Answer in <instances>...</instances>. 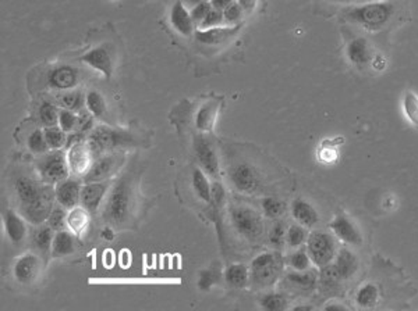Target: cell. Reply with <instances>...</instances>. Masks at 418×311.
<instances>
[{"instance_id": "11", "label": "cell", "mask_w": 418, "mask_h": 311, "mask_svg": "<svg viewBox=\"0 0 418 311\" xmlns=\"http://www.w3.org/2000/svg\"><path fill=\"white\" fill-rule=\"evenodd\" d=\"M334 238H338L346 245L360 246L362 243V235L356 226V222L350 219L346 214H338L329 224Z\"/></svg>"}, {"instance_id": "44", "label": "cell", "mask_w": 418, "mask_h": 311, "mask_svg": "<svg viewBox=\"0 0 418 311\" xmlns=\"http://www.w3.org/2000/svg\"><path fill=\"white\" fill-rule=\"evenodd\" d=\"M339 142H333V141H329V145H326V142L322 144L321 146V150H319V160L325 164H332L338 160L339 157Z\"/></svg>"}, {"instance_id": "24", "label": "cell", "mask_w": 418, "mask_h": 311, "mask_svg": "<svg viewBox=\"0 0 418 311\" xmlns=\"http://www.w3.org/2000/svg\"><path fill=\"white\" fill-rule=\"evenodd\" d=\"M171 23L173 28L183 36H191L195 29V23L193 21L191 13L187 12L186 6L177 0L171 10Z\"/></svg>"}, {"instance_id": "3", "label": "cell", "mask_w": 418, "mask_h": 311, "mask_svg": "<svg viewBox=\"0 0 418 311\" xmlns=\"http://www.w3.org/2000/svg\"><path fill=\"white\" fill-rule=\"evenodd\" d=\"M88 144L91 146L94 157H98L103 153L116 150L117 148L136 146L137 139L130 132L101 125L91 131L88 137Z\"/></svg>"}, {"instance_id": "25", "label": "cell", "mask_w": 418, "mask_h": 311, "mask_svg": "<svg viewBox=\"0 0 418 311\" xmlns=\"http://www.w3.org/2000/svg\"><path fill=\"white\" fill-rule=\"evenodd\" d=\"M219 113V102L209 100L204 103L195 116V125L201 132H211L217 122Z\"/></svg>"}, {"instance_id": "18", "label": "cell", "mask_w": 418, "mask_h": 311, "mask_svg": "<svg viewBox=\"0 0 418 311\" xmlns=\"http://www.w3.org/2000/svg\"><path fill=\"white\" fill-rule=\"evenodd\" d=\"M48 85L58 91H67L77 85L78 72L70 66H59L52 68L47 75Z\"/></svg>"}, {"instance_id": "55", "label": "cell", "mask_w": 418, "mask_h": 311, "mask_svg": "<svg viewBox=\"0 0 418 311\" xmlns=\"http://www.w3.org/2000/svg\"><path fill=\"white\" fill-rule=\"evenodd\" d=\"M325 310H346V306L341 303H329L325 306Z\"/></svg>"}, {"instance_id": "14", "label": "cell", "mask_w": 418, "mask_h": 311, "mask_svg": "<svg viewBox=\"0 0 418 311\" xmlns=\"http://www.w3.org/2000/svg\"><path fill=\"white\" fill-rule=\"evenodd\" d=\"M48 184H39L32 178L19 176L14 182V189L20 202V210L32 204L45 191Z\"/></svg>"}, {"instance_id": "28", "label": "cell", "mask_w": 418, "mask_h": 311, "mask_svg": "<svg viewBox=\"0 0 418 311\" xmlns=\"http://www.w3.org/2000/svg\"><path fill=\"white\" fill-rule=\"evenodd\" d=\"M53 228H51L49 226H39L34 234H32V245L34 247L42 253V254H48L52 250V243H53Z\"/></svg>"}, {"instance_id": "50", "label": "cell", "mask_w": 418, "mask_h": 311, "mask_svg": "<svg viewBox=\"0 0 418 311\" xmlns=\"http://www.w3.org/2000/svg\"><path fill=\"white\" fill-rule=\"evenodd\" d=\"M214 8L211 5V2H201V3H197L193 10L190 12L191 13V17H193V21L198 25H201V23L205 20V17L209 14V12H211Z\"/></svg>"}, {"instance_id": "20", "label": "cell", "mask_w": 418, "mask_h": 311, "mask_svg": "<svg viewBox=\"0 0 418 311\" xmlns=\"http://www.w3.org/2000/svg\"><path fill=\"white\" fill-rule=\"evenodd\" d=\"M39 258L32 253H27L17 260L14 265V277L21 284H31L39 274Z\"/></svg>"}, {"instance_id": "32", "label": "cell", "mask_w": 418, "mask_h": 311, "mask_svg": "<svg viewBox=\"0 0 418 311\" xmlns=\"http://www.w3.org/2000/svg\"><path fill=\"white\" fill-rule=\"evenodd\" d=\"M225 280L233 288H245L249 282V270L244 264H233L226 270Z\"/></svg>"}, {"instance_id": "21", "label": "cell", "mask_w": 418, "mask_h": 311, "mask_svg": "<svg viewBox=\"0 0 418 311\" xmlns=\"http://www.w3.org/2000/svg\"><path fill=\"white\" fill-rule=\"evenodd\" d=\"M286 282L297 292L310 293L318 286V273L311 269L304 271L295 270L286 275Z\"/></svg>"}, {"instance_id": "59", "label": "cell", "mask_w": 418, "mask_h": 311, "mask_svg": "<svg viewBox=\"0 0 418 311\" xmlns=\"http://www.w3.org/2000/svg\"><path fill=\"white\" fill-rule=\"evenodd\" d=\"M191 2H195V3H201V2H206V0H191Z\"/></svg>"}, {"instance_id": "39", "label": "cell", "mask_w": 418, "mask_h": 311, "mask_svg": "<svg viewBox=\"0 0 418 311\" xmlns=\"http://www.w3.org/2000/svg\"><path fill=\"white\" fill-rule=\"evenodd\" d=\"M307 230L306 227H303L302 224H293L288 227L287 232H286V242L290 247H300L302 245H304L307 242Z\"/></svg>"}, {"instance_id": "33", "label": "cell", "mask_w": 418, "mask_h": 311, "mask_svg": "<svg viewBox=\"0 0 418 311\" xmlns=\"http://www.w3.org/2000/svg\"><path fill=\"white\" fill-rule=\"evenodd\" d=\"M191 182H193V188H194L197 196L204 203H211V187L212 185H209L208 178L202 170H199L197 167L193 170Z\"/></svg>"}, {"instance_id": "48", "label": "cell", "mask_w": 418, "mask_h": 311, "mask_svg": "<svg viewBox=\"0 0 418 311\" xmlns=\"http://www.w3.org/2000/svg\"><path fill=\"white\" fill-rule=\"evenodd\" d=\"M286 230L282 222H276V224L271 228L269 231V242L272 243V246L280 249L284 245V239H286Z\"/></svg>"}, {"instance_id": "19", "label": "cell", "mask_w": 418, "mask_h": 311, "mask_svg": "<svg viewBox=\"0 0 418 311\" xmlns=\"http://www.w3.org/2000/svg\"><path fill=\"white\" fill-rule=\"evenodd\" d=\"M81 185L75 180H64L59 184H56L55 193H56V200L60 206L64 208H74L81 199Z\"/></svg>"}, {"instance_id": "51", "label": "cell", "mask_w": 418, "mask_h": 311, "mask_svg": "<svg viewBox=\"0 0 418 311\" xmlns=\"http://www.w3.org/2000/svg\"><path fill=\"white\" fill-rule=\"evenodd\" d=\"M91 129H94V116L90 111L88 113L81 111L78 114V122H77L75 132L86 133L88 131H91Z\"/></svg>"}, {"instance_id": "9", "label": "cell", "mask_w": 418, "mask_h": 311, "mask_svg": "<svg viewBox=\"0 0 418 311\" xmlns=\"http://www.w3.org/2000/svg\"><path fill=\"white\" fill-rule=\"evenodd\" d=\"M121 164V156L116 153H109V154H101L98 156L87 174L84 175V182H102L106 181L108 178H110Z\"/></svg>"}, {"instance_id": "6", "label": "cell", "mask_w": 418, "mask_h": 311, "mask_svg": "<svg viewBox=\"0 0 418 311\" xmlns=\"http://www.w3.org/2000/svg\"><path fill=\"white\" fill-rule=\"evenodd\" d=\"M307 252L312 264L318 269L333 262L338 254V243L333 235L323 231H314L307 238Z\"/></svg>"}, {"instance_id": "57", "label": "cell", "mask_w": 418, "mask_h": 311, "mask_svg": "<svg viewBox=\"0 0 418 311\" xmlns=\"http://www.w3.org/2000/svg\"><path fill=\"white\" fill-rule=\"evenodd\" d=\"M332 2H338V3H352V2H358V0H332Z\"/></svg>"}, {"instance_id": "13", "label": "cell", "mask_w": 418, "mask_h": 311, "mask_svg": "<svg viewBox=\"0 0 418 311\" xmlns=\"http://www.w3.org/2000/svg\"><path fill=\"white\" fill-rule=\"evenodd\" d=\"M79 60L82 63L91 66L93 68L101 71L106 78L112 77L113 64H114L113 53H112V49L109 46H106V44H101V46L94 48L93 51L84 55Z\"/></svg>"}, {"instance_id": "7", "label": "cell", "mask_w": 418, "mask_h": 311, "mask_svg": "<svg viewBox=\"0 0 418 311\" xmlns=\"http://www.w3.org/2000/svg\"><path fill=\"white\" fill-rule=\"evenodd\" d=\"M36 168L42 181L49 185L59 184L67 180L70 175L67 156L62 150H53L49 154L40 157Z\"/></svg>"}, {"instance_id": "8", "label": "cell", "mask_w": 418, "mask_h": 311, "mask_svg": "<svg viewBox=\"0 0 418 311\" xmlns=\"http://www.w3.org/2000/svg\"><path fill=\"white\" fill-rule=\"evenodd\" d=\"M230 181L234 185V188L241 192V193H247V195H253L256 192L260 191L262 181H261V175L257 171V168L254 165H251L249 163H237L230 168L229 172Z\"/></svg>"}, {"instance_id": "54", "label": "cell", "mask_w": 418, "mask_h": 311, "mask_svg": "<svg viewBox=\"0 0 418 311\" xmlns=\"http://www.w3.org/2000/svg\"><path fill=\"white\" fill-rule=\"evenodd\" d=\"M257 2H258V0H237V3H238V5L244 9V12H247V13L253 12V10L256 9Z\"/></svg>"}, {"instance_id": "34", "label": "cell", "mask_w": 418, "mask_h": 311, "mask_svg": "<svg viewBox=\"0 0 418 311\" xmlns=\"http://www.w3.org/2000/svg\"><path fill=\"white\" fill-rule=\"evenodd\" d=\"M403 113L411 125L418 128V95L413 91H407L403 96Z\"/></svg>"}, {"instance_id": "37", "label": "cell", "mask_w": 418, "mask_h": 311, "mask_svg": "<svg viewBox=\"0 0 418 311\" xmlns=\"http://www.w3.org/2000/svg\"><path fill=\"white\" fill-rule=\"evenodd\" d=\"M86 106L88 111L97 118L103 117L106 113V102L98 91H90L86 95Z\"/></svg>"}, {"instance_id": "16", "label": "cell", "mask_w": 418, "mask_h": 311, "mask_svg": "<svg viewBox=\"0 0 418 311\" xmlns=\"http://www.w3.org/2000/svg\"><path fill=\"white\" fill-rule=\"evenodd\" d=\"M346 55H347L349 62L358 68H362V67L368 66L369 63H372V60L375 57L373 56V49L371 48L369 42L362 36L354 38L353 40L349 42L347 49H346Z\"/></svg>"}, {"instance_id": "2", "label": "cell", "mask_w": 418, "mask_h": 311, "mask_svg": "<svg viewBox=\"0 0 418 311\" xmlns=\"http://www.w3.org/2000/svg\"><path fill=\"white\" fill-rule=\"evenodd\" d=\"M133 204V181L123 176L112 187L103 207V219L112 227L127 224Z\"/></svg>"}, {"instance_id": "43", "label": "cell", "mask_w": 418, "mask_h": 311, "mask_svg": "<svg viewBox=\"0 0 418 311\" xmlns=\"http://www.w3.org/2000/svg\"><path fill=\"white\" fill-rule=\"evenodd\" d=\"M262 210H264L265 217L273 219V218H279L280 215H283V213L286 210V204L276 198H265L262 200Z\"/></svg>"}, {"instance_id": "10", "label": "cell", "mask_w": 418, "mask_h": 311, "mask_svg": "<svg viewBox=\"0 0 418 311\" xmlns=\"http://www.w3.org/2000/svg\"><path fill=\"white\" fill-rule=\"evenodd\" d=\"M67 161L70 167V172L74 175L84 176L90 170L93 161H94V153L91 150V146L87 142L79 141L70 146L67 153Z\"/></svg>"}, {"instance_id": "15", "label": "cell", "mask_w": 418, "mask_h": 311, "mask_svg": "<svg viewBox=\"0 0 418 311\" xmlns=\"http://www.w3.org/2000/svg\"><path fill=\"white\" fill-rule=\"evenodd\" d=\"M108 189H109V184L105 181L86 184L81 189V199H79L81 206L86 208L91 215H94L99 210V206H101Z\"/></svg>"}, {"instance_id": "17", "label": "cell", "mask_w": 418, "mask_h": 311, "mask_svg": "<svg viewBox=\"0 0 418 311\" xmlns=\"http://www.w3.org/2000/svg\"><path fill=\"white\" fill-rule=\"evenodd\" d=\"M332 264L334 267V270H336L338 275L342 278V281L352 280L360 269L358 257L356 256L354 252H352L347 247H342L338 250V254L334 257Z\"/></svg>"}, {"instance_id": "29", "label": "cell", "mask_w": 418, "mask_h": 311, "mask_svg": "<svg viewBox=\"0 0 418 311\" xmlns=\"http://www.w3.org/2000/svg\"><path fill=\"white\" fill-rule=\"evenodd\" d=\"M237 28H221V27H217V28H209V29H199L195 32V38L199 43H204V44H218V43H222L225 42L230 33L236 32Z\"/></svg>"}, {"instance_id": "47", "label": "cell", "mask_w": 418, "mask_h": 311, "mask_svg": "<svg viewBox=\"0 0 418 311\" xmlns=\"http://www.w3.org/2000/svg\"><path fill=\"white\" fill-rule=\"evenodd\" d=\"M225 23V17H223V12L212 9L209 12V14L205 17V20L201 23L199 28L201 29H209V28H217L221 27V24Z\"/></svg>"}, {"instance_id": "52", "label": "cell", "mask_w": 418, "mask_h": 311, "mask_svg": "<svg viewBox=\"0 0 418 311\" xmlns=\"http://www.w3.org/2000/svg\"><path fill=\"white\" fill-rule=\"evenodd\" d=\"M243 12H244V9H243L238 3L234 2L233 5H230V6L223 12L225 23L237 24V23L243 18Z\"/></svg>"}, {"instance_id": "5", "label": "cell", "mask_w": 418, "mask_h": 311, "mask_svg": "<svg viewBox=\"0 0 418 311\" xmlns=\"http://www.w3.org/2000/svg\"><path fill=\"white\" fill-rule=\"evenodd\" d=\"M230 219L237 234L249 242H257L264 234L262 217L248 206L236 204L230 207Z\"/></svg>"}, {"instance_id": "26", "label": "cell", "mask_w": 418, "mask_h": 311, "mask_svg": "<svg viewBox=\"0 0 418 311\" xmlns=\"http://www.w3.org/2000/svg\"><path fill=\"white\" fill-rule=\"evenodd\" d=\"M3 221H5V228H6V232H8V236L9 239L14 243V245H20L25 235H27V226H25V221L19 215L16 214L14 211L9 210L5 213L3 215Z\"/></svg>"}, {"instance_id": "22", "label": "cell", "mask_w": 418, "mask_h": 311, "mask_svg": "<svg viewBox=\"0 0 418 311\" xmlns=\"http://www.w3.org/2000/svg\"><path fill=\"white\" fill-rule=\"evenodd\" d=\"M342 278L338 275L336 270H334L333 264L325 265L319 269L318 274V289L322 295L326 296H334L338 295L342 288Z\"/></svg>"}, {"instance_id": "35", "label": "cell", "mask_w": 418, "mask_h": 311, "mask_svg": "<svg viewBox=\"0 0 418 311\" xmlns=\"http://www.w3.org/2000/svg\"><path fill=\"white\" fill-rule=\"evenodd\" d=\"M44 133H45V138H47V142H48V146L51 150H60L67 144L66 132L58 125L45 126Z\"/></svg>"}, {"instance_id": "1", "label": "cell", "mask_w": 418, "mask_h": 311, "mask_svg": "<svg viewBox=\"0 0 418 311\" xmlns=\"http://www.w3.org/2000/svg\"><path fill=\"white\" fill-rule=\"evenodd\" d=\"M396 13V5L388 0L364 3L361 6L349 8L345 10V17L356 25H360L365 31L378 32L382 31L393 18Z\"/></svg>"}, {"instance_id": "30", "label": "cell", "mask_w": 418, "mask_h": 311, "mask_svg": "<svg viewBox=\"0 0 418 311\" xmlns=\"http://www.w3.org/2000/svg\"><path fill=\"white\" fill-rule=\"evenodd\" d=\"M380 300V288L372 282H367L356 293V303L361 308H371Z\"/></svg>"}, {"instance_id": "36", "label": "cell", "mask_w": 418, "mask_h": 311, "mask_svg": "<svg viewBox=\"0 0 418 311\" xmlns=\"http://www.w3.org/2000/svg\"><path fill=\"white\" fill-rule=\"evenodd\" d=\"M59 103L67 109L71 110L74 113H81L84 103H86V98L79 92V91H71V92H64L63 95H60L59 98Z\"/></svg>"}, {"instance_id": "45", "label": "cell", "mask_w": 418, "mask_h": 311, "mask_svg": "<svg viewBox=\"0 0 418 311\" xmlns=\"http://www.w3.org/2000/svg\"><path fill=\"white\" fill-rule=\"evenodd\" d=\"M48 226L55 231H62L67 226V214L63 206H58L52 210L48 218Z\"/></svg>"}, {"instance_id": "40", "label": "cell", "mask_w": 418, "mask_h": 311, "mask_svg": "<svg viewBox=\"0 0 418 311\" xmlns=\"http://www.w3.org/2000/svg\"><path fill=\"white\" fill-rule=\"evenodd\" d=\"M59 114L60 110L49 102H44L39 107V120L45 126L59 125Z\"/></svg>"}, {"instance_id": "49", "label": "cell", "mask_w": 418, "mask_h": 311, "mask_svg": "<svg viewBox=\"0 0 418 311\" xmlns=\"http://www.w3.org/2000/svg\"><path fill=\"white\" fill-rule=\"evenodd\" d=\"M219 274L215 273L214 270H204L199 274V280H198V286L202 290H209L211 289L218 281H219Z\"/></svg>"}, {"instance_id": "53", "label": "cell", "mask_w": 418, "mask_h": 311, "mask_svg": "<svg viewBox=\"0 0 418 311\" xmlns=\"http://www.w3.org/2000/svg\"><path fill=\"white\" fill-rule=\"evenodd\" d=\"M234 3V0H211V5L214 9L225 12L230 5Z\"/></svg>"}, {"instance_id": "38", "label": "cell", "mask_w": 418, "mask_h": 311, "mask_svg": "<svg viewBox=\"0 0 418 311\" xmlns=\"http://www.w3.org/2000/svg\"><path fill=\"white\" fill-rule=\"evenodd\" d=\"M261 306L269 311H280L288 307V299L283 293L269 292L261 297Z\"/></svg>"}, {"instance_id": "41", "label": "cell", "mask_w": 418, "mask_h": 311, "mask_svg": "<svg viewBox=\"0 0 418 311\" xmlns=\"http://www.w3.org/2000/svg\"><path fill=\"white\" fill-rule=\"evenodd\" d=\"M28 148L32 153L35 154H44L49 150V146H48V142H47V138H45V133L42 129H34L29 137H28Z\"/></svg>"}, {"instance_id": "31", "label": "cell", "mask_w": 418, "mask_h": 311, "mask_svg": "<svg viewBox=\"0 0 418 311\" xmlns=\"http://www.w3.org/2000/svg\"><path fill=\"white\" fill-rule=\"evenodd\" d=\"M74 238L70 232L62 230L58 231L53 243H52V256L53 257H66L74 252Z\"/></svg>"}, {"instance_id": "46", "label": "cell", "mask_w": 418, "mask_h": 311, "mask_svg": "<svg viewBox=\"0 0 418 311\" xmlns=\"http://www.w3.org/2000/svg\"><path fill=\"white\" fill-rule=\"evenodd\" d=\"M77 122H78V116L71 111V110H60L59 114V126L64 131V132H71L75 131L77 128Z\"/></svg>"}, {"instance_id": "42", "label": "cell", "mask_w": 418, "mask_h": 311, "mask_svg": "<svg viewBox=\"0 0 418 311\" xmlns=\"http://www.w3.org/2000/svg\"><path fill=\"white\" fill-rule=\"evenodd\" d=\"M288 264L293 270L296 271H304V270H308L311 269V258H310V254L307 252V249H300L297 252L293 253L290 256V260H288Z\"/></svg>"}, {"instance_id": "4", "label": "cell", "mask_w": 418, "mask_h": 311, "mask_svg": "<svg viewBox=\"0 0 418 311\" xmlns=\"http://www.w3.org/2000/svg\"><path fill=\"white\" fill-rule=\"evenodd\" d=\"M283 257L279 252H268L257 256L251 262L249 281L258 288L273 285L282 274Z\"/></svg>"}, {"instance_id": "12", "label": "cell", "mask_w": 418, "mask_h": 311, "mask_svg": "<svg viewBox=\"0 0 418 311\" xmlns=\"http://www.w3.org/2000/svg\"><path fill=\"white\" fill-rule=\"evenodd\" d=\"M194 150L204 171L211 176H218L219 159L212 142L202 135H198L194 139Z\"/></svg>"}, {"instance_id": "23", "label": "cell", "mask_w": 418, "mask_h": 311, "mask_svg": "<svg viewBox=\"0 0 418 311\" xmlns=\"http://www.w3.org/2000/svg\"><path fill=\"white\" fill-rule=\"evenodd\" d=\"M291 215L299 222V224H302L306 228H312L319 222V214L315 210V207L303 199H297L293 202Z\"/></svg>"}, {"instance_id": "27", "label": "cell", "mask_w": 418, "mask_h": 311, "mask_svg": "<svg viewBox=\"0 0 418 311\" xmlns=\"http://www.w3.org/2000/svg\"><path fill=\"white\" fill-rule=\"evenodd\" d=\"M90 226V213L84 207H74L67 214V227L73 234L82 235Z\"/></svg>"}, {"instance_id": "56", "label": "cell", "mask_w": 418, "mask_h": 311, "mask_svg": "<svg viewBox=\"0 0 418 311\" xmlns=\"http://www.w3.org/2000/svg\"><path fill=\"white\" fill-rule=\"evenodd\" d=\"M102 234H103V238H106L108 241H112V239L114 238V234H113V231H112L109 227H108L106 230H103Z\"/></svg>"}, {"instance_id": "58", "label": "cell", "mask_w": 418, "mask_h": 311, "mask_svg": "<svg viewBox=\"0 0 418 311\" xmlns=\"http://www.w3.org/2000/svg\"><path fill=\"white\" fill-rule=\"evenodd\" d=\"M312 307L311 306H299V307H295V310H311Z\"/></svg>"}]
</instances>
